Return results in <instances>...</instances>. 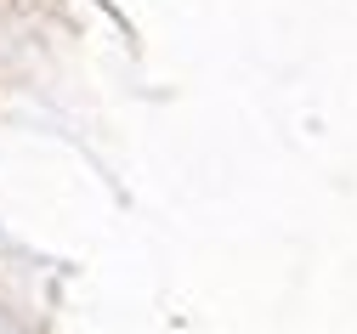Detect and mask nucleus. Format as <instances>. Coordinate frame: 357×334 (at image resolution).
I'll return each mask as SVG.
<instances>
[]
</instances>
